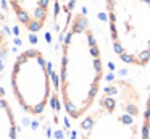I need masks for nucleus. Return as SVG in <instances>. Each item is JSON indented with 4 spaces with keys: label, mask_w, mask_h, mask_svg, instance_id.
I'll return each instance as SVG.
<instances>
[{
    "label": "nucleus",
    "mask_w": 150,
    "mask_h": 139,
    "mask_svg": "<svg viewBox=\"0 0 150 139\" xmlns=\"http://www.w3.org/2000/svg\"><path fill=\"white\" fill-rule=\"evenodd\" d=\"M102 79L98 41L86 15L78 11L63 36L60 60V97L69 118H82L94 107L102 92Z\"/></svg>",
    "instance_id": "obj_1"
},
{
    "label": "nucleus",
    "mask_w": 150,
    "mask_h": 139,
    "mask_svg": "<svg viewBox=\"0 0 150 139\" xmlns=\"http://www.w3.org/2000/svg\"><path fill=\"white\" fill-rule=\"evenodd\" d=\"M142 105L132 83L116 79L102 89L97 102L82 116L81 139H140Z\"/></svg>",
    "instance_id": "obj_2"
},
{
    "label": "nucleus",
    "mask_w": 150,
    "mask_h": 139,
    "mask_svg": "<svg viewBox=\"0 0 150 139\" xmlns=\"http://www.w3.org/2000/svg\"><path fill=\"white\" fill-rule=\"evenodd\" d=\"M111 45L121 61L150 63V0H107Z\"/></svg>",
    "instance_id": "obj_3"
},
{
    "label": "nucleus",
    "mask_w": 150,
    "mask_h": 139,
    "mask_svg": "<svg viewBox=\"0 0 150 139\" xmlns=\"http://www.w3.org/2000/svg\"><path fill=\"white\" fill-rule=\"evenodd\" d=\"M11 91L20 107L29 115H42L52 96L50 70L39 48H28L16 57L10 74Z\"/></svg>",
    "instance_id": "obj_4"
},
{
    "label": "nucleus",
    "mask_w": 150,
    "mask_h": 139,
    "mask_svg": "<svg viewBox=\"0 0 150 139\" xmlns=\"http://www.w3.org/2000/svg\"><path fill=\"white\" fill-rule=\"evenodd\" d=\"M18 23L29 32H39L50 15V0H8Z\"/></svg>",
    "instance_id": "obj_5"
},
{
    "label": "nucleus",
    "mask_w": 150,
    "mask_h": 139,
    "mask_svg": "<svg viewBox=\"0 0 150 139\" xmlns=\"http://www.w3.org/2000/svg\"><path fill=\"white\" fill-rule=\"evenodd\" d=\"M0 139H18L16 116L2 87H0Z\"/></svg>",
    "instance_id": "obj_6"
},
{
    "label": "nucleus",
    "mask_w": 150,
    "mask_h": 139,
    "mask_svg": "<svg viewBox=\"0 0 150 139\" xmlns=\"http://www.w3.org/2000/svg\"><path fill=\"white\" fill-rule=\"evenodd\" d=\"M76 5H78V0H53V26H55L57 34L62 39L71 24L73 16L76 15Z\"/></svg>",
    "instance_id": "obj_7"
},
{
    "label": "nucleus",
    "mask_w": 150,
    "mask_h": 139,
    "mask_svg": "<svg viewBox=\"0 0 150 139\" xmlns=\"http://www.w3.org/2000/svg\"><path fill=\"white\" fill-rule=\"evenodd\" d=\"M140 139H150V94L142 110V125H140Z\"/></svg>",
    "instance_id": "obj_8"
},
{
    "label": "nucleus",
    "mask_w": 150,
    "mask_h": 139,
    "mask_svg": "<svg viewBox=\"0 0 150 139\" xmlns=\"http://www.w3.org/2000/svg\"><path fill=\"white\" fill-rule=\"evenodd\" d=\"M60 139H63V138H60Z\"/></svg>",
    "instance_id": "obj_9"
}]
</instances>
